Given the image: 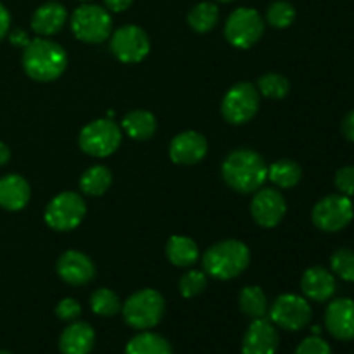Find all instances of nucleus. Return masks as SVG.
Returning <instances> with one entry per match:
<instances>
[{
    "label": "nucleus",
    "instance_id": "obj_1",
    "mask_svg": "<svg viewBox=\"0 0 354 354\" xmlns=\"http://www.w3.org/2000/svg\"><path fill=\"white\" fill-rule=\"evenodd\" d=\"M221 175L228 187L241 194H249L259 190L268 178V166L258 152L239 149L227 156L221 166Z\"/></svg>",
    "mask_w": 354,
    "mask_h": 354
},
{
    "label": "nucleus",
    "instance_id": "obj_2",
    "mask_svg": "<svg viewBox=\"0 0 354 354\" xmlns=\"http://www.w3.org/2000/svg\"><path fill=\"white\" fill-rule=\"evenodd\" d=\"M68 66L66 50L47 38H35L24 47L23 68L30 78L37 82L57 80Z\"/></svg>",
    "mask_w": 354,
    "mask_h": 354
},
{
    "label": "nucleus",
    "instance_id": "obj_3",
    "mask_svg": "<svg viewBox=\"0 0 354 354\" xmlns=\"http://www.w3.org/2000/svg\"><path fill=\"white\" fill-rule=\"evenodd\" d=\"M251 261L249 248L241 241H223L204 252L203 265L206 273L218 280H230L241 275Z\"/></svg>",
    "mask_w": 354,
    "mask_h": 354
},
{
    "label": "nucleus",
    "instance_id": "obj_4",
    "mask_svg": "<svg viewBox=\"0 0 354 354\" xmlns=\"http://www.w3.org/2000/svg\"><path fill=\"white\" fill-rule=\"evenodd\" d=\"M165 315V299L154 289H142L131 294L123 304V318L131 328L149 330L161 322Z\"/></svg>",
    "mask_w": 354,
    "mask_h": 354
},
{
    "label": "nucleus",
    "instance_id": "obj_5",
    "mask_svg": "<svg viewBox=\"0 0 354 354\" xmlns=\"http://www.w3.org/2000/svg\"><path fill=\"white\" fill-rule=\"evenodd\" d=\"M71 30L78 40L86 44H102L113 30V19L107 9L95 3H83L71 16Z\"/></svg>",
    "mask_w": 354,
    "mask_h": 354
},
{
    "label": "nucleus",
    "instance_id": "obj_6",
    "mask_svg": "<svg viewBox=\"0 0 354 354\" xmlns=\"http://www.w3.org/2000/svg\"><path fill=\"white\" fill-rule=\"evenodd\" d=\"M121 144V128L111 118L95 120L80 131V147L93 158H107Z\"/></svg>",
    "mask_w": 354,
    "mask_h": 354
},
{
    "label": "nucleus",
    "instance_id": "obj_7",
    "mask_svg": "<svg viewBox=\"0 0 354 354\" xmlns=\"http://www.w3.org/2000/svg\"><path fill=\"white\" fill-rule=\"evenodd\" d=\"M265 21L261 14L251 7H239L228 16L225 24V37L234 47L249 48L261 38Z\"/></svg>",
    "mask_w": 354,
    "mask_h": 354
},
{
    "label": "nucleus",
    "instance_id": "obj_8",
    "mask_svg": "<svg viewBox=\"0 0 354 354\" xmlns=\"http://www.w3.org/2000/svg\"><path fill=\"white\" fill-rule=\"evenodd\" d=\"M86 214L85 201L75 192H62L48 203L45 221L57 232H69L78 227Z\"/></svg>",
    "mask_w": 354,
    "mask_h": 354
},
{
    "label": "nucleus",
    "instance_id": "obj_9",
    "mask_svg": "<svg viewBox=\"0 0 354 354\" xmlns=\"http://www.w3.org/2000/svg\"><path fill=\"white\" fill-rule=\"evenodd\" d=\"M259 109V92L252 83H237L232 86L221 102V114L232 124H244L256 116Z\"/></svg>",
    "mask_w": 354,
    "mask_h": 354
},
{
    "label": "nucleus",
    "instance_id": "obj_10",
    "mask_svg": "<svg viewBox=\"0 0 354 354\" xmlns=\"http://www.w3.org/2000/svg\"><path fill=\"white\" fill-rule=\"evenodd\" d=\"M354 207L351 199L342 194H334L318 201L313 207L315 227L324 232H339L351 223Z\"/></svg>",
    "mask_w": 354,
    "mask_h": 354
},
{
    "label": "nucleus",
    "instance_id": "obj_11",
    "mask_svg": "<svg viewBox=\"0 0 354 354\" xmlns=\"http://www.w3.org/2000/svg\"><path fill=\"white\" fill-rule=\"evenodd\" d=\"M270 322L283 330L297 332L311 322V306L304 297L282 294L270 308Z\"/></svg>",
    "mask_w": 354,
    "mask_h": 354
},
{
    "label": "nucleus",
    "instance_id": "obj_12",
    "mask_svg": "<svg viewBox=\"0 0 354 354\" xmlns=\"http://www.w3.org/2000/svg\"><path fill=\"white\" fill-rule=\"evenodd\" d=\"M151 50V41L147 33L135 24L121 26L111 37V52L121 62H140L147 57Z\"/></svg>",
    "mask_w": 354,
    "mask_h": 354
},
{
    "label": "nucleus",
    "instance_id": "obj_13",
    "mask_svg": "<svg viewBox=\"0 0 354 354\" xmlns=\"http://www.w3.org/2000/svg\"><path fill=\"white\" fill-rule=\"evenodd\" d=\"M287 204L282 194L273 189L256 190L251 203V214L258 225L265 228H273L286 216Z\"/></svg>",
    "mask_w": 354,
    "mask_h": 354
},
{
    "label": "nucleus",
    "instance_id": "obj_14",
    "mask_svg": "<svg viewBox=\"0 0 354 354\" xmlns=\"http://www.w3.org/2000/svg\"><path fill=\"white\" fill-rule=\"evenodd\" d=\"M279 344L275 325L266 318H256L242 339V354H277Z\"/></svg>",
    "mask_w": 354,
    "mask_h": 354
},
{
    "label": "nucleus",
    "instance_id": "obj_15",
    "mask_svg": "<svg viewBox=\"0 0 354 354\" xmlns=\"http://www.w3.org/2000/svg\"><path fill=\"white\" fill-rule=\"evenodd\" d=\"M325 327L339 341L354 339V301L341 297L328 304L325 311Z\"/></svg>",
    "mask_w": 354,
    "mask_h": 354
},
{
    "label": "nucleus",
    "instance_id": "obj_16",
    "mask_svg": "<svg viewBox=\"0 0 354 354\" xmlns=\"http://www.w3.org/2000/svg\"><path fill=\"white\" fill-rule=\"evenodd\" d=\"M57 273L69 286H85L95 277V266L83 252L66 251L57 261Z\"/></svg>",
    "mask_w": 354,
    "mask_h": 354
},
{
    "label": "nucleus",
    "instance_id": "obj_17",
    "mask_svg": "<svg viewBox=\"0 0 354 354\" xmlns=\"http://www.w3.org/2000/svg\"><path fill=\"white\" fill-rule=\"evenodd\" d=\"M206 152V138L197 131H183L176 135L169 144V158L176 165H196L204 159Z\"/></svg>",
    "mask_w": 354,
    "mask_h": 354
},
{
    "label": "nucleus",
    "instance_id": "obj_18",
    "mask_svg": "<svg viewBox=\"0 0 354 354\" xmlns=\"http://www.w3.org/2000/svg\"><path fill=\"white\" fill-rule=\"evenodd\" d=\"M301 289L308 299L324 303L334 296L337 286H335L334 275L328 270L322 268V266H313L304 272L303 279H301Z\"/></svg>",
    "mask_w": 354,
    "mask_h": 354
},
{
    "label": "nucleus",
    "instance_id": "obj_19",
    "mask_svg": "<svg viewBox=\"0 0 354 354\" xmlns=\"http://www.w3.org/2000/svg\"><path fill=\"white\" fill-rule=\"evenodd\" d=\"M95 344V332L85 322H73L59 339L61 354H90Z\"/></svg>",
    "mask_w": 354,
    "mask_h": 354
},
{
    "label": "nucleus",
    "instance_id": "obj_20",
    "mask_svg": "<svg viewBox=\"0 0 354 354\" xmlns=\"http://www.w3.org/2000/svg\"><path fill=\"white\" fill-rule=\"evenodd\" d=\"M66 21H68V12H66V7L62 3L45 2L33 12L31 28H33L35 33L41 35V37H50V35H55L62 30Z\"/></svg>",
    "mask_w": 354,
    "mask_h": 354
},
{
    "label": "nucleus",
    "instance_id": "obj_21",
    "mask_svg": "<svg viewBox=\"0 0 354 354\" xmlns=\"http://www.w3.org/2000/svg\"><path fill=\"white\" fill-rule=\"evenodd\" d=\"M31 196L30 185L19 175L0 178V206L7 211H19L28 204Z\"/></svg>",
    "mask_w": 354,
    "mask_h": 354
},
{
    "label": "nucleus",
    "instance_id": "obj_22",
    "mask_svg": "<svg viewBox=\"0 0 354 354\" xmlns=\"http://www.w3.org/2000/svg\"><path fill=\"white\" fill-rule=\"evenodd\" d=\"M166 258L169 259L171 265L187 268L199 259V248L192 239L175 235L166 244Z\"/></svg>",
    "mask_w": 354,
    "mask_h": 354
},
{
    "label": "nucleus",
    "instance_id": "obj_23",
    "mask_svg": "<svg viewBox=\"0 0 354 354\" xmlns=\"http://www.w3.org/2000/svg\"><path fill=\"white\" fill-rule=\"evenodd\" d=\"M121 124H123L124 133L130 135L135 140H147L156 133V128H158L154 114L144 109L128 113L121 121Z\"/></svg>",
    "mask_w": 354,
    "mask_h": 354
},
{
    "label": "nucleus",
    "instance_id": "obj_24",
    "mask_svg": "<svg viewBox=\"0 0 354 354\" xmlns=\"http://www.w3.org/2000/svg\"><path fill=\"white\" fill-rule=\"evenodd\" d=\"M124 354H173V349L162 335L142 332V334L130 339Z\"/></svg>",
    "mask_w": 354,
    "mask_h": 354
},
{
    "label": "nucleus",
    "instance_id": "obj_25",
    "mask_svg": "<svg viewBox=\"0 0 354 354\" xmlns=\"http://www.w3.org/2000/svg\"><path fill=\"white\" fill-rule=\"evenodd\" d=\"M239 306L245 317L252 318H265L268 313V301H266L265 292L258 286H249L241 290L239 296Z\"/></svg>",
    "mask_w": 354,
    "mask_h": 354
},
{
    "label": "nucleus",
    "instance_id": "obj_26",
    "mask_svg": "<svg viewBox=\"0 0 354 354\" xmlns=\"http://www.w3.org/2000/svg\"><path fill=\"white\" fill-rule=\"evenodd\" d=\"M111 182H113V176L106 166H92L80 178V189L86 196L97 197L107 192Z\"/></svg>",
    "mask_w": 354,
    "mask_h": 354
},
{
    "label": "nucleus",
    "instance_id": "obj_27",
    "mask_svg": "<svg viewBox=\"0 0 354 354\" xmlns=\"http://www.w3.org/2000/svg\"><path fill=\"white\" fill-rule=\"evenodd\" d=\"M301 176V166L290 159H280L268 168V178L280 189H292L299 183Z\"/></svg>",
    "mask_w": 354,
    "mask_h": 354
},
{
    "label": "nucleus",
    "instance_id": "obj_28",
    "mask_svg": "<svg viewBox=\"0 0 354 354\" xmlns=\"http://www.w3.org/2000/svg\"><path fill=\"white\" fill-rule=\"evenodd\" d=\"M220 17V10L218 6L213 2H199L190 9L187 21H189L190 28L196 30L197 33H207L213 30Z\"/></svg>",
    "mask_w": 354,
    "mask_h": 354
},
{
    "label": "nucleus",
    "instance_id": "obj_29",
    "mask_svg": "<svg viewBox=\"0 0 354 354\" xmlns=\"http://www.w3.org/2000/svg\"><path fill=\"white\" fill-rule=\"evenodd\" d=\"M90 308L99 317H114L120 313V297L109 289H97L90 297Z\"/></svg>",
    "mask_w": 354,
    "mask_h": 354
},
{
    "label": "nucleus",
    "instance_id": "obj_30",
    "mask_svg": "<svg viewBox=\"0 0 354 354\" xmlns=\"http://www.w3.org/2000/svg\"><path fill=\"white\" fill-rule=\"evenodd\" d=\"M294 19H296V9L287 0H277V2L270 3L268 10H266L268 24L273 28H279V30L289 28L294 23Z\"/></svg>",
    "mask_w": 354,
    "mask_h": 354
},
{
    "label": "nucleus",
    "instance_id": "obj_31",
    "mask_svg": "<svg viewBox=\"0 0 354 354\" xmlns=\"http://www.w3.org/2000/svg\"><path fill=\"white\" fill-rule=\"evenodd\" d=\"M258 88L268 99H283L289 93V80L277 73H268L258 80Z\"/></svg>",
    "mask_w": 354,
    "mask_h": 354
},
{
    "label": "nucleus",
    "instance_id": "obj_32",
    "mask_svg": "<svg viewBox=\"0 0 354 354\" xmlns=\"http://www.w3.org/2000/svg\"><path fill=\"white\" fill-rule=\"evenodd\" d=\"M332 272L346 282H354V251L337 249L330 258Z\"/></svg>",
    "mask_w": 354,
    "mask_h": 354
},
{
    "label": "nucleus",
    "instance_id": "obj_33",
    "mask_svg": "<svg viewBox=\"0 0 354 354\" xmlns=\"http://www.w3.org/2000/svg\"><path fill=\"white\" fill-rule=\"evenodd\" d=\"M206 283H207L206 275H204L203 272H197V270L187 272L185 275L180 279V283H178L180 294H182L183 297H187V299L196 297L206 289Z\"/></svg>",
    "mask_w": 354,
    "mask_h": 354
},
{
    "label": "nucleus",
    "instance_id": "obj_34",
    "mask_svg": "<svg viewBox=\"0 0 354 354\" xmlns=\"http://www.w3.org/2000/svg\"><path fill=\"white\" fill-rule=\"evenodd\" d=\"M55 315H57L59 320L73 324V322L78 320L80 315H82V306H80L78 301L73 299V297H64V299L59 301L57 308H55Z\"/></svg>",
    "mask_w": 354,
    "mask_h": 354
},
{
    "label": "nucleus",
    "instance_id": "obj_35",
    "mask_svg": "<svg viewBox=\"0 0 354 354\" xmlns=\"http://www.w3.org/2000/svg\"><path fill=\"white\" fill-rule=\"evenodd\" d=\"M294 354H332V349L327 341H324L318 335H311L297 346Z\"/></svg>",
    "mask_w": 354,
    "mask_h": 354
},
{
    "label": "nucleus",
    "instance_id": "obj_36",
    "mask_svg": "<svg viewBox=\"0 0 354 354\" xmlns=\"http://www.w3.org/2000/svg\"><path fill=\"white\" fill-rule=\"evenodd\" d=\"M335 187L342 196H354V166H344L335 173Z\"/></svg>",
    "mask_w": 354,
    "mask_h": 354
},
{
    "label": "nucleus",
    "instance_id": "obj_37",
    "mask_svg": "<svg viewBox=\"0 0 354 354\" xmlns=\"http://www.w3.org/2000/svg\"><path fill=\"white\" fill-rule=\"evenodd\" d=\"M342 133L348 140L354 142V109L346 114L344 121H342Z\"/></svg>",
    "mask_w": 354,
    "mask_h": 354
},
{
    "label": "nucleus",
    "instance_id": "obj_38",
    "mask_svg": "<svg viewBox=\"0 0 354 354\" xmlns=\"http://www.w3.org/2000/svg\"><path fill=\"white\" fill-rule=\"evenodd\" d=\"M10 28V14L9 10L3 7V3H0V40L7 35Z\"/></svg>",
    "mask_w": 354,
    "mask_h": 354
},
{
    "label": "nucleus",
    "instance_id": "obj_39",
    "mask_svg": "<svg viewBox=\"0 0 354 354\" xmlns=\"http://www.w3.org/2000/svg\"><path fill=\"white\" fill-rule=\"evenodd\" d=\"M106 7L113 12H123L133 3V0H104Z\"/></svg>",
    "mask_w": 354,
    "mask_h": 354
},
{
    "label": "nucleus",
    "instance_id": "obj_40",
    "mask_svg": "<svg viewBox=\"0 0 354 354\" xmlns=\"http://www.w3.org/2000/svg\"><path fill=\"white\" fill-rule=\"evenodd\" d=\"M10 41H12L14 45H17V47H26V45L30 44V38H28L26 31L16 30L10 33Z\"/></svg>",
    "mask_w": 354,
    "mask_h": 354
},
{
    "label": "nucleus",
    "instance_id": "obj_41",
    "mask_svg": "<svg viewBox=\"0 0 354 354\" xmlns=\"http://www.w3.org/2000/svg\"><path fill=\"white\" fill-rule=\"evenodd\" d=\"M10 159V149L7 147L3 142H0V166L7 165V161Z\"/></svg>",
    "mask_w": 354,
    "mask_h": 354
},
{
    "label": "nucleus",
    "instance_id": "obj_42",
    "mask_svg": "<svg viewBox=\"0 0 354 354\" xmlns=\"http://www.w3.org/2000/svg\"><path fill=\"white\" fill-rule=\"evenodd\" d=\"M218 2H232V0H218Z\"/></svg>",
    "mask_w": 354,
    "mask_h": 354
},
{
    "label": "nucleus",
    "instance_id": "obj_43",
    "mask_svg": "<svg viewBox=\"0 0 354 354\" xmlns=\"http://www.w3.org/2000/svg\"><path fill=\"white\" fill-rule=\"evenodd\" d=\"M0 354H10V353H7V351H0Z\"/></svg>",
    "mask_w": 354,
    "mask_h": 354
},
{
    "label": "nucleus",
    "instance_id": "obj_44",
    "mask_svg": "<svg viewBox=\"0 0 354 354\" xmlns=\"http://www.w3.org/2000/svg\"><path fill=\"white\" fill-rule=\"evenodd\" d=\"M80 2H88V0H80Z\"/></svg>",
    "mask_w": 354,
    "mask_h": 354
}]
</instances>
